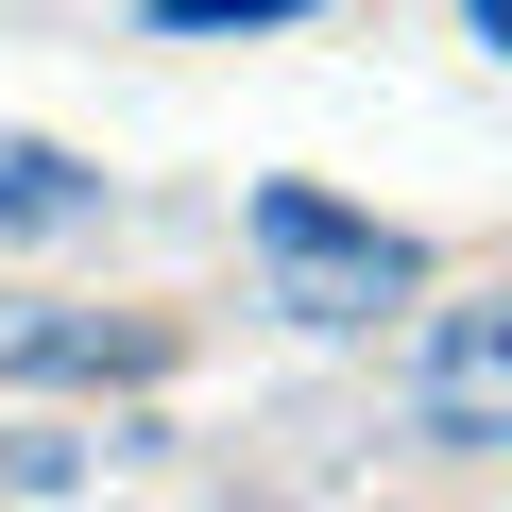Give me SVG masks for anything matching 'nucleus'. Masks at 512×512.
Segmentation results:
<instances>
[{
	"mask_svg": "<svg viewBox=\"0 0 512 512\" xmlns=\"http://www.w3.org/2000/svg\"><path fill=\"white\" fill-rule=\"evenodd\" d=\"M239 239H256V274H274V308L291 325H376V308H410L427 291V256L393 239V222H359V205H325V188H239Z\"/></svg>",
	"mask_w": 512,
	"mask_h": 512,
	"instance_id": "nucleus-1",
	"label": "nucleus"
},
{
	"mask_svg": "<svg viewBox=\"0 0 512 512\" xmlns=\"http://www.w3.org/2000/svg\"><path fill=\"white\" fill-rule=\"evenodd\" d=\"M427 427H444V444H512V291H495V308H444V342H427Z\"/></svg>",
	"mask_w": 512,
	"mask_h": 512,
	"instance_id": "nucleus-2",
	"label": "nucleus"
},
{
	"mask_svg": "<svg viewBox=\"0 0 512 512\" xmlns=\"http://www.w3.org/2000/svg\"><path fill=\"white\" fill-rule=\"evenodd\" d=\"M171 342L154 325H103V308H0V376H154Z\"/></svg>",
	"mask_w": 512,
	"mask_h": 512,
	"instance_id": "nucleus-3",
	"label": "nucleus"
},
{
	"mask_svg": "<svg viewBox=\"0 0 512 512\" xmlns=\"http://www.w3.org/2000/svg\"><path fill=\"white\" fill-rule=\"evenodd\" d=\"M0 222H18V239L103 222V171H86V154H52V137H0Z\"/></svg>",
	"mask_w": 512,
	"mask_h": 512,
	"instance_id": "nucleus-4",
	"label": "nucleus"
},
{
	"mask_svg": "<svg viewBox=\"0 0 512 512\" xmlns=\"http://www.w3.org/2000/svg\"><path fill=\"white\" fill-rule=\"evenodd\" d=\"M274 18H325V0H154V35H274Z\"/></svg>",
	"mask_w": 512,
	"mask_h": 512,
	"instance_id": "nucleus-5",
	"label": "nucleus"
},
{
	"mask_svg": "<svg viewBox=\"0 0 512 512\" xmlns=\"http://www.w3.org/2000/svg\"><path fill=\"white\" fill-rule=\"evenodd\" d=\"M461 18H478V52H512V0H461Z\"/></svg>",
	"mask_w": 512,
	"mask_h": 512,
	"instance_id": "nucleus-6",
	"label": "nucleus"
}]
</instances>
